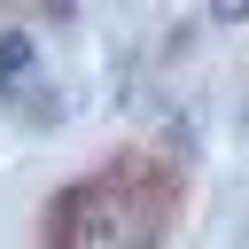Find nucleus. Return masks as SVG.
<instances>
[{
	"label": "nucleus",
	"instance_id": "1",
	"mask_svg": "<svg viewBox=\"0 0 249 249\" xmlns=\"http://www.w3.org/2000/svg\"><path fill=\"white\" fill-rule=\"evenodd\" d=\"M23 62H31V39H23V31H8V39H0V86H8Z\"/></svg>",
	"mask_w": 249,
	"mask_h": 249
}]
</instances>
